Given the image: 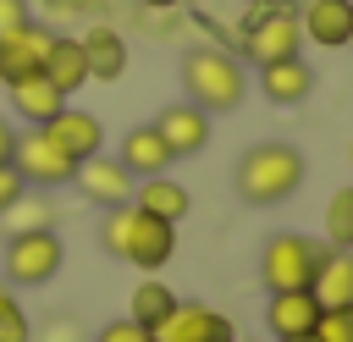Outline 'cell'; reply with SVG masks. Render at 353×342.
<instances>
[{
    "label": "cell",
    "instance_id": "cell-1",
    "mask_svg": "<svg viewBox=\"0 0 353 342\" xmlns=\"http://www.w3.org/2000/svg\"><path fill=\"white\" fill-rule=\"evenodd\" d=\"M99 243H105V254H116V259H127L138 270H160L176 254V226L143 215L138 204H116L99 221Z\"/></svg>",
    "mask_w": 353,
    "mask_h": 342
},
{
    "label": "cell",
    "instance_id": "cell-2",
    "mask_svg": "<svg viewBox=\"0 0 353 342\" xmlns=\"http://www.w3.org/2000/svg\"><path fill=\"white\" fill-rule=\"evenodd\" d=\"M182 83H188V99L199 110H237L243 94H248V72L237 55H226L221 44H204V50H188L182 55Z\"/></svg>",
    "mask_w": 353,
    "mask_h": 342
},
{
    "label": "cell",
    "instance_id": "cell-3",
    "mask_svg": "<svg viewBox=\"0 0 353 342\" xmlns=\"http://www.w3.org/2000/svg\"><path fill=\"white\" fill-rule=\"evenodd\" d=\"M303 182V154L292 143H254L243 160H237V193L243 204H281L292 199Z\"/></svg>",
    "mask_w": 353,
    "mask_h": 342
},
{
    "label": "cell",
    "instance_id": "cell-4",
    "mask_svg": "<svg viewBox=\"0 0 353 342\" xmlns=\"http://www.w3.org/2000/svg\"><path fill=\"white\" fill-rule=\"evenodd\" d=\"M298 44H303L298 0H254V6L243 11V61L270 66V61L298 55Z\"/></svg>",
    "mask_w": 353,
    "mask_h": 342
},
{
    "label": "cell",
    "instance_id": "cell-5",
    "mask_svg": "<svg viewBox=\"0 0 353 342\" xmlns=\"http://www.w3.org/2000/svg\"><path fill=\"white\" fill-rule=\"evenodd\" d=\"M61 259H66V248H61V237L50 226L44 232H11V243H6V287H44V281H55Z\"/></svg>",
    "mask_w": 353,
    "mask_h": 342
},
{
    "label": "cell",
    "instance_id": "cell-6",
    "mask_svg": "<svg viewBox=\"0 0 353 342\" xmlns=\"http://www.w3.org/2000/svg\"><path fill=\"white\" fill-rule=\"evenodd\" d=\"M320 254H325V248H314L309 237H298V232H276V237L265 243V254H259V276H265L270 292H298V287L314 281Z\"/></svg>",
    "mask_w": 353,
    "mask_h": 342
},
{
    "label": "cell",
    "instance_id": "cell-7",
    "mask_svg": "<svg viewBox=\"0 0 353 342\" xmlns=\"http://www.w3.org/2000/svg\"><path fill=\"white\" fill-rule=\"evenodd\" d=\"M11 165H17V177H22L28 188H66V182H72V171H77V160H72V154L44 132V127L17 132Z\"/></svg>",
    "mask_w": 353,
    "mask_h": 342
},
{
    "label": "cell",
    "instance_id": "cell-8",
    "mask_svg": "<svg viewBox=\"0 0 353 342\" xmlns=\"http://www.w3.org/2000/svg\"><path fill=\"white\" fill-rule=\"evenodd\" d=\"M72 188L77 193H88L94 204H105V210H116V204H132V193H138V177L116 160V154H88V160H77V171H72Z\"/></svg>",
    "mask_w": 353,
    "mask_h": 342
},
{
    "label": "cell",
    "instance_id": "cell-9",
    "mask_svg": "<svg viewBox=\"0 0 353 342\" xmlns=\"http://www.w3.org/2000/svg\"><path fill=\"white\" fill-rule=\"evenodd\" d=\"M154 342H237V331L210 303H171V314L154 325Z\"/></svg>",
    "mask_w": 353,
    "mask_h": 342
},
{
    "label": "cell",
    "instance_id": "cell-10",
    "mask_svg": "<svg viewBox=\"0 0 353 342\" xmlns=\"http://www.w3.org/2000/svg\"><path fill=\"white\" fill-rule=\"evenodd\" d=\"M149 127L165 138L171 160H188V154H204V149H210V110H199L193 99H188V105H165Z\"/></svg>",
    "mask_w": 353,
    "mask_h": 342
},
{
    "label": "cell",
    "instance_id": "cell-11",
    "mask_svg": "<svg viewBox=\"0 0 353 342\" xmlns=\"http://www.w3.org/2000/svg\"><path fill=\"white\" fill-rule=\"evenodd\" d=\"M298 28L320 50H342V44H353V0H309V6H298Z\"/></svg>",
    "mask_w": 353,
    "mask_h": 342
},
{
    "label": "cell",
    "instance_id": "cell-12",
    "mask_svg": "<svg viewBox=\"0 0 353 342\" xmlns=\"http://www.w3.org/2000/svg\"><path fill=\"white\" fill-rule=\"evenodd\" d=\"M44 132H50L72 160H88V154H99V149H105V127H99V116L72 110V105H61V110L44 121Z\"/></svg>",
    "mask_w": 353,
    "mask_h": 342
},
{
    "label": "cell",
    "instance_id": "cell-13",
    "mask_svg": "<svg viewBox=\"0 0 353 342\" xmlns=\"http://www.w3.org/2000/svg\"><path fill=\"white\" fill-rule=\"evenodd\" d=\"M259 88H265V99L270 105H303L309 94H314V72H309V61L303 55H287V61H270V66H259Z\"/></svg>",
    "mask_w": 353,
    "mask_h": 342
},
{
    "label": "cell",
    "instance_id": "cell-14",
    "mask_svg": "<svg viewBox=\"0 0 353 342\" xmlns=\"http://www.w3.org/2000/svg\"><path fill=\"white\" fill-rule=\"evenodd\" d=\"M50 28H39V22H28L22 33H11V39H0V83H17V77H33L39 66H44V50H50Z\"/></svg>",
    "mask_w": 353,
    "mask_h": 342
},
{
    "label": "cell",
    "instance_id": "cell-15",
    "mask_svg": "<svg viewBox=\"0 0 353 342\" xmlns=\"http://www.w3.org/2000/svg\"><path fill=\"white\" fill-rule=\"evenodd\" d=\"M309 298H314L320 309L353 303V248H325V254H320L314 281H309Z\"/></svg>",
    "mask_w": 353,
    "mask_h": 342
},
{
    "label": "cell",
    "instance_id": "cell-16",
    "mask_svg": "<svg viewBox=\"0 0 353 342\" xmlns=\"http://www.w3.org/2000/svg\"><path fill=\"white\" fill-rule=\"evenodd\" d=\"M77 44H83V61H88V77L94 83H116L127 72V61H132V50H127V39L116 28H88Z\"/></svg>",
    "mask_w": 353,
    "mask_h": 342
},
{
    "label": "cell",
    "instance_id": "cell-17",
    "mask_svg": "<svg viewBox=\"0 0 353 342\" xmlns=\"http://www.w3.org/2000/svg\"><path fill=\"white\" fill-rule=\"evenodd\" d=\"M6 94H11V110L28 121V127H44L61 105H66V94L44 77V72H33V77H17V83H6Z\"/></svg>",
    "mask_w": 353,
    "mask_h": 342
},
{
    "label": "cell",
    "instance_id": "cell-18",
    "mask_svg": "<svg viewBox=\"0 0 353 342\" xmlns=\"http://www.w3.org/2000/svg\"><path fill=\"white\" fill-rule=\"evenodd\" d=\"M39 72H44V77H50V83H55L66 99H72V94L88 83V61H83V44H77L72 33H55V39H50V50H44V66H39Z\"/></svg>",
    "mask_w": 353,
    "mask_h": 342
},
{
    "label": "cell",
    "instance_id": "cell-19",
    "mask_svg": "<svg viewBox=\"0 0 353 342\" xmlns=\"http://www.w3.org/2000/svg\"><path fill=\"white\" fill-rule=\"evenodd\" d=\"M116 160L143 182V177H165L171 149H165V138H160L154 127H127V138H121V154H116Z\"/></svg>",
    "mask_w": 353,
    "mask_h": 342
},
{
    "label": "cell",
    "instance_id": "cell-20",
    "mask_svg": "<svg viewBox=\"0 0 353 342\" xmlns=\"http://www.w3.org/2000/svg\"><path fill=\"white\" fill-rule=\"evenodd\" d=\"M314 320H320V303L309 298V287H298V292H270V309H265L270 336H303V331H314Z\"/></svg>",
    "mask_w": 353,
    "mask_h": 342
},
{
    "label": "cell",
    "instance_id": "cell-21",
    "mask_svg": "<svg viewBox=\"0 0 353 342\" xmlns=\"http://www.w3.org/2000/svg\"><path fill=\"white\" fill-rule=\"evenodd\" d=\"M132 204H138L143 215H154V221H171V226H176V221L188 215V204H193V199H188V188H182V182H171V177H143V182H138V193H132Z\"/></svg>",
    "mask_w": 353,
    "mask_h": 342
},
{
    "label": "cell",
    "instance_id": "cell-22",
    "mask_svg": "<svg viewBox=\"0 0 353 342\" xmlns=\"http://www.w3.org/2000/svg\"><path fill=\"white\" fill-rule=\"evenodd\" d=\"M171 303H176V292H171L165 281H138V287H132V314H127V320H138V325L154 331V325L171 314Z\"/></svg>",
    "mask_w": 353,
    "mask_h": 342
},
{
    "label": "cell",
    "instance_id": "cell-23",
    "mask_svg": "<svg viewBox=\"0 0 353 342\" xmlns=\"http://www.w3.org/2000/svg\"><path fill=\"white\" fill-rule=\"evenodd\" d=\"M325 237H331V248H353V188L331 193V204H325Z\"/></svg>",
    "mask_w": 353,
    "mask_h": 342
},
{
    "label": "cell",
    "instance_id": "cell-24",
    "mask_svg": "<svg viewBox=\"0 0 353 342\" xmlns=\"http://www.w3.org/2000/svg\"><path fill=\"white\" fill-rule=\"evenodd\" d=\"M0 342H33V325H28V309L17 303V292L0 281Z\"/></svg>",
    "mask_w": 353,
    "mask_h": 342
},
{
    "label": "cell",
    "instance_id": "cell-25",
    "mask_svg": "<svg viewBox=\"0 0 353 342\" xmlns=\"http://www.w3.org/2000/svg\"><path fill=\"white\" fill-rule=\"evenodd\" d=\"M314 336H320V342H353V303H342V309H320Z\"/></svg>",
    "mask_w": 353,
    "mask_h": 342
},
{
    "label": "cell",
    "instance_id": "cell-26",
    "mask_svg": "<svg viewBox=\"0 0 353 342\" xmlns=\"http://www.w3.org/2000/svg\"><path fill=\"white\" fill-rule=\"evenodd\" d=\"M28 22H33V6H28V0H0V39L22 33Z\"/></svg>",
    "mask_w": 353,
    "mask_h": 342
},
{
    "label": "cell",
    "instance_id": "cell-27",
    "mask_svg": "<svg viewBox=\"0 0 353 342\" xmlns=\"http://www.w3.org/2000/svg\"><path fill=\"white\" fill-rule=\"evenodd\" d=\"M94 342H154V331H149V325H138V320H110Z\"/></svg>",
    "mask_w": 353,
    "mask_h": 342
},
{
    "label": "cell",
    "instance_id": "cell-28",
    "mask_svg": "<svg viewBox=\"0 0 353 342\" xmlns=\"http://www.w3.org/2000/svg\"><path fill=\"white\" fill-rule=\"evenodd\" d=\"M28 193V182L17 177V165H0V215H11V204Z\"/></svg>",
    "mask_w": 353,
    "mask_h": 342
},
{
    "label": "cell",
    "instance_id": "cell-29",
    "mask_svg": "<svg viewBox=\"0 0 353 342\" xmlns=\"http://www.w3.org/2000/svg\"><path fill=\"white\" fill-rule=\"evenodd\" d=\"M33 342H83V325L61 314V320H50V325H44V336H33Z\"/></svg>",
    "mask_w": 353,
    "mask_h": 342
},
{
    "label": "cell",
    "instance_id": "cell-30",
    "mask_svg": "<svg viewBox=\"0 0 353 342\" xmlns=\"http://www.w3.org/2000/svg\"><path fill=\"white\" fill-rule=\"evenodd\" d=\"M11 149H17V127L0 121V165H11Z\"/></svg>",
    "mask_w": 353,
    "mask_h": 342
},
{
    "label": "cell",
    "instance_id": "cell-31",
    "mask_svg": "<svg viewBox=\"0 0 353 342\" xmlns=\"http://www.w3.org/2000/svg\"><path fill=\"white\" fill-rule=\"evenodd\" d=\"M83 6H88V0H50V11H55V17H66V11H83Z\"/></svg>",
    "mask_w": 353,
    "mask_h": 342
},
{
    "label": "cell",
    "instance_id": "cell-32",
    "mask_svg": "<svg viewBox=\"0 0 353 342\" xmlns=\"http://www.w3.org/2000/svg\"><path fill=\"white\" fill-rule=\"evenodd\" d=\"M138 6H149V11H171V6H182V0H138Z\"/></svg>",
    "mask_w": 353,
    "mask_h": 342
},
{
    "label": "cell",
    "instance_id": "cell-33",
    "mask_svg": "<svg viewBox=\"0 0 353 342\" xmlns=\"http://www.w3.org/2000/svg\"><path fill=\"white\" fill-rule=\"evenodd\" d=\"M276 342H320L314 331H303V336H276Z\"/></svg>",
    "mask_w": 353,
    "mask_h": 342
},
{
    "label": "cell",
    "instance_id": "cell-34",
    "mask_svg": "<svg viewBox=\"0 0 353 342\" xmlns=\"http://www.w3.org/2000/svg\"><path fill=\"white\" fill-rule=\"evenodd\" d=\"M188 6H204V0H188Z\"/></svg>",
    "mask_w": 353,
    "mask_h": 342
},
{
    "label": "cell",
    "instance_id": "cell-35",
    "mask_svg": "<svg viewBox=\"0 0 353 342\" xmlns=\"http://www.w3.org/2000/svg\"><path fill=\"white\" fill-rule=\"evenodd\" d=\"M347 160H353V143H347Z\"/></svg>",
    "mask_w": 353,
    "mask_h": 342
},
{
    "label": "cell",
    "instance_id": "cell-36",
    "mask_svg": "<svg viewBox=\"0 0 353 342\" xmlns=\"http://www.w3.org/2000/svg\"><path fill=\"white\" fill-rule=\"evenodd\" d=\"M0 94H6V83H0Z\"/></svg>",
    "mask_w": 353,
    "mask_h": 342
},
{
    "label": "cell",
    "instance_id": "cell-37",
    "mask_svg": "<svg viewBox=\"0 0 353 342\" xmlns=\"http://www.w3.org/2000/svg\"><path fill=\"white\" fill-rule=\"evenodd\" d=\"M237 342H248V336H237Z\"/></svg>",
    "mask_w": 353,
    "mask_h": 342
}]
</instances>
